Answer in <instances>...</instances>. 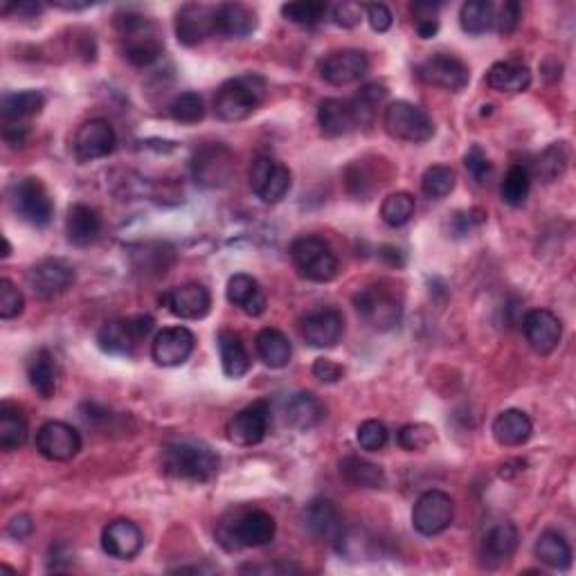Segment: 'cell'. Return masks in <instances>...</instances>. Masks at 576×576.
I'll list each match as a JSON object with an SVG mask.
<instances>
[{"instance_id":"obj_1","label":"cell","mask_w":576,"mask_h":576,"mask_svg":"<svg viewBox=\"0 0 576 576\" xmlns=\"http://www.w3.org/2000/svg\"><path fill=\"white\" fill-rule=\"evenodd\" d=\"M219 464V455L198 441H171L162 448V471L180 482H212L219 473Z\"/></svg>"},{"instance_id":"obj_2","label":"cell","mask_w":576,"mask_h":576,"mask_svg":"<svg viewBox=\"0 0 576 576\" xmlns=\"http://www.w3.org/2000/svg\"><path fill=\"white\" fill-rule=\"evenodd\" d=\"M266 97L264 77L248 72V75L228 79L216 90L214 113L223 122H241L257 111Z\"/></svg>"},{"instance_id":"obj_3","label":"cell","mask_w":576,"mask_h":576,"mask_svg":"<svg viewBox=\"0 0 576 576\" xmlns=\"http://www.w3.org/2000/svg\"><path fill=\"white\" fill-rule=\"evenodd\" d=\"M124 59L135 68H149L165 52V39L158 25L142 14H126L120 18Z\"/></svg>"},{"instance_id":"obj_4","label":"cell","mask_w":576,"mask_h":576,"mask_svg":"<svg viewBox=\"0 0 576 576\" xmlns=\"http://www.w3.org/2000/svg\"><path fill=\"white\" fill-rule=\"evenodd\" d=\"M354 306L365 324L376 331H390L401 322L403 297L396 286L387 282H376L360 288L354 295Z\"/></svg>"},{"instance_id":"obj_5","label":"cell","mask_w":576,"mask_h":576,"mask_svg":"<svg viewBox=\"0 0 576 576\" xmlns=\"http://www.w3.org/2000/svg\"><path fill=\"white\" fill-rule=\"evenodd\" d=\"M277 522L270 513L261 509H252L241 513L234 522H223L216 531L219 543L228 549V552H237L243 547H264L275 538Z\"/></svg>"},{"instance_id":"obj_6","label":"cell","mask_w":576,"mask_h":576,"mask_svg":"<svg viewBox=\"0 0 576 576\" xmlns=\"http://www.w3.org/2000/svg\"><path fill=\"white\" fill-rule=\"evenodd\" d=\"M291 259L300 275L309 279V282L327 284L338 275V257L327 241L313 234L306 237H297L291 243Z\"/></svg>"},{"instance_id":"obj_7","label":"cell","mask_w":576,"mask_h":576,"mask_svg":"<svg viewBox=\"0 0 576 576\" xmlns=\"http://www.w3.org/2000/svg\"><path fill=\"white\" fill-rule=\"evenodd\" d=\"M7 201L18 219L34 225V228H45L52 221L54 203L48 189L39 178H18L7 189Z\"/></svg>"},{"instance_id":"obj_8","label":"cell","mask_w":576,"mask_h":576,"mask_svg":"<svg viewBox=\"0 0 576 576\" xmlns=\"http://www.w3.org/2000/svg\"><path fill=\"white\" fill-rule=\"evenodd\" d=\"M383 126L390 138L401 142L423 144L435 138V122H432V117L421 106L405 102V99H396V102L387 104L383 113Z\"/></svg>"},{"instance_id":"obj_9","label":"cell","mask_w":576,"mask_h":576,"mask_svg":"<svg viewBox=\"0 0 576 576\" xmlns=\"http://www.w3.org/2000/svg\"><path fill=\"white\" fill-rule=\"evenodd\" d=\"M151 315H131V318H120L106 322L97 333V345L104 354L111 356H133L140 342L153 331Z\"/></svg>"},{"instance_id":"obj_10","label":"cell","mask_w":576,"mask_h":576,"mask_svg":"<svg viewBox=\"0 0 576 576\" xmlns=\"http://www.w3.org/2000/svg\"><path fill=\"white\" fill-rule=\"evenodd\" d=\"M189 171L198 187L223 189L234 176V153L221 142L205 144L192 156Z\"/></svg>"},{"instance_id":"obj_11","label":"cell","mask_w":576,"mask_h":576,"mask_svg":"<svg viewBox=\"0 0 576 576\" xmlns=\"http://www.w3.org/2000/svg\"><path fill=\"white\" fill-rule=\"evenodd\" d=\"M293 176L291 169L282 162L270 158V156H259L252 160L250 165V189L255 192L261 203L275 205L279 201H284L286 194L291 192Z\"/></svg>"},{"instance_id":"obj_12","label":"cell","mask_w":576,"mask_h":576,"mask_svg":"<svg viewBox=\"0 0 576 576\" xmlns=\"http://www.w3.org/2000/svg\"><path fill=\"white\" fill-rule=\"evenodd\" d=\"M455 518V502L446 491L430 489L421 493L412 507V527L421 536H439Z\"/></svg>"},{"instance_id":"obj_13","label":"cell","mask_w":576,"mask_h":576,"mask_svg":"<svg viewBox=\"0 0 576 576\" xmlns=\"http://www.w3.org/2000/svg\"><path fill=\"white\" fill-rule=\"evenodd\" d=\"M417 77L428 86H437L450 90V93H459L471 81V70L466 63L455 57V54L437 52L432 57L423 59L417 66Z\"/></svg>"},{"instance_id":"obj_14","label":"cell","mask_w":576,"mask_h":576,"mask_svg":"<svg viewBox=\"0 0 576 576\" xmlns=\"http://www.w3.org/2000/svg\"><path fill=\"white\" fill-rule=\"evenodd\" d=\"M302 338L315 349L336 347L345 333V315L336 306H322L306 313L300 322Z\"/></svg>"},{"instance_id":"obj_15","label":"cell","mask_w":576,"mask_h":576,"mask_svg":"<svg viewBox=\"0 0 576 576\" xmlns=\"http://www.w3.org/2000/svg\"><path fill=\"white\" fill-rule=\"evenodd\" d=\"M36 450L50 462H70L81 450V435L66 421H48L36 432Z\"/></svg>"},{"instance_id":"obj_16","label":"cell","mask_w":576,"mask_h":576,"mask_svg":"<svg viewBox=\"0 0 576 576\" xmlns=\"http://www.w3.org/2000/svg\"><path fill=\"white\" fill-rule=\"evenodd\" d=\"M117 135L111 122L106 120H88L77 129L72 138V153L79 162H93L99 158L111 156L115 151Z\"/></svg>"},{"instance_id":"obj_17","label":"cell","mask_w":576,"mask_h":576,"mask_svg":"<svg viewBox=\"0 0 576 576\" xmlns=\"http://www.w3.org/2000/svg\"><path fill=\"white\" fill-rule=\"evenodd\" d=\"M160 302L180 320H203L212 309L210 288L198 282L169 288V291L160 295Z\"/></svg>"},{"instance_id":"obj_18","label":"cell","mask_w":576,"mask_h":576,"mask_svg":"<svg viewBox=\"0 0 576 576\" xmlns=\"http://www.w3.org/2000/svg\"><path fill=\"white\" fill-rule=\"evenodd\" d=\"M270 428L268 401H255L239 410L228 423V439L237 446H257L266 439Z\"/></svg>"},{"instance_id":"obj_19","label":"cell","mask_w":576,"mask_h":576,"mask_svg":"<svg viewBox=\"0 0 576 576\" xmlns=\"http://www.w3.org/2000/svg\"><path fill=\"white\" fill-rule=\"evenodd\" d=\"M369 72V59L365 52L345 48L333 50L320 61V77L331 86L356 84Z\"/></svg>"},{"instance_id":"obj_20","label":"cell","mask_w":576,"mask_h":576,"mask_svg":"<svg viewBox=\"0 0 576 576\" xmlns=\"http://www.w3.org/2000/svg\"><path fill=\"white\" fill-rule=\"evenodd\" d=\"M174 27L178 41L187 45V48H194V45L216 34V7L187 3L178 9Z\"/></svg>"},{"instance_id":"obj_21","label":"cell","mask_w":576,"mask_h":576,"mask_svg":"<svg viewBox=\"0 0 576 576\" xmlns=\"http://www.w3.org/2000/svg\"><path fill=\"white\" fill-rule=\"evenodd\" d=\"M520 543V534L513 522H493V525L484 531L480 540V561L489 570H498V567L507 565L513 554H516Z\"/></svg>"},{"instance_id":"obj_22","label":"cell","mask_w":576,"mask_h":576,"mask_svg":"<svg viewBox=\"0 0 576 576\" xmlns=\"http://www.w3.org/2000/svg\"><path fill=\"white\" fill-rule=\"evenodd\" d=\"M196 336L187 327H165L151 342V358L160 367H178L194 354Z\"/></svg>"},{"instance_id":"obj_23","label":"cell","mask_w":576,"mask_h":576,"mask_svg":"<svg viewBox=\"0 0 576 576\" xmlns=\"http://www.w3.org/2000/svg\"><path fill=\"white\" fill-rule=\"evenodd\" d=\"M27 282H30L36 295L43 297V300H52V297L66 293L75 284V270L61 259H43L30 268Z\"/></svg>"},{"instance_id":"obj_24","label":"cell","mask_w":576,"mask_h":576,"mask_svg":"<svg viewBox=\"0 0 576 576\" xmlns=\"http://www.w3.org/2000/svg\"><path fill=\"white\" fill-rule=\"evenodd\" d=\"M525 329V338L529 347L540 356H549L552 351L561 345L563 338V322L558 320V315L547 309H534L525 315L522 322Z\"/></svg>"},{"instance_id":"obj_25","label":"cell","mask_w":576,"mask_h":576,"mask_svg":"<svg viewBox=\"0 0 576 576\" xmlns=\"http://www.w3.org/2000/svg\"><path fill=\"white\" fill-rule=\"evenodd\" d=\"M142 547V529L133 520L117 518L108 522L102 531V549L111 558H117V561H131V558L142 552Z\"/></svg>"},{"instance_id":"obj_26","label":"cell","mask_w":576,"mask_h":576,"mask_svg":"<svg viewBox=\"0 0 576 576\" xmlns=\"http://www.w3.org/2000/svg\"><path fill=\"white\" fill-rule=\"evenodd\" d=\"M225 297L232 306H237L250 318H259L264 315L268 300L261 284L248 273H237L228 279V288H225Z\"/></svg>"},{"instance_id":"obj_27","label":"cell","mask_w":576,"mask_h":576,"mask_svg":"<svg viewBox=\"0 0 576 576\" xmlns=\"http://www.w3.org/2000/svg\"><path fill=\"white\" fill-rule=\"evenodd\" d=\"M304 527L313 538L320 540H331L336 543L338 536L342 534V518L336 504H333L329 498H318L313 500L309 507L304 509Z\"/></svg>"},{"instance_id":"obj_28","label":"cell","mask_w":576,"mask_h":576,"mask_svg":"<svg viewBox=\"0 0 576 576\" xmlns=\"http://www.w3.org/2000/svg\"><path fill=\"white\" fill-rule=\"evenodd\" d=\"M318 124L327 138H340L354 129H358L354 108L349 99L327 97L318 106Z\"/></svg>"},{"instance_id":"obj_29","label":"cell","mask_w":576,"mask_h":576,"mask_svg":"<svg viewBox=\"0 0 576 576\" xmlns=\"http://www.w3.org/2000/svg\"><path fill=\"white\" fill-rule=\"evenodd\" d=\"M99 232H102V216L95 207L84 203H75L70 207L66 216V234L72 246H90V243L97 241Z\"/></svg>"},{"instance_id":"obj_30","label":"cell","mask_w":576,"mask_h":576,"mask_svg":"<svg viewBox=\"0 0 576 576\" xmlns=\"http://www.w3.org/2000/svg\"><path fill=\"white\" fill-rule=\"evenodd\" d=\"M27 381L41 399H52L59 385V365L50 349H39L27 358Z\"/></svg>"},{"instance_id":"obj_31","label":"cell","mask_w":576,"mask_h":576,"mask_svg":"<svg viewBox=\"0 0 576 576\" xmlns=\"http://www.w3.org/2000/svg\"><path fill=\"white\" fill-rule=\"evenodd\" d=\"M259 18L250 7L241 3H223L216 7V34L228 39H246L257 30Z\"/></svg>"},{"instance_id":"obj_32","label":"cell","mask_w":576,"mask_h":576,"mask_svg":"<svg viewBox=\"0 0 576 576\" xmlns=\"http://www.w3.org/2000/svg\"><path fill=\"white\" fill-rule=\"evenodd\" d=\"M216 345H219L221 367L225 376L241 378L250 372L252 360L248 354V347L237 331H230V329L219 331V336H216Z\"/></svg>"},{"instance_id":"obj_33","label":"cell","mask_w":576,"mask_h":576,"mask_svg":"<svg viewBox=\"0 0 576 576\" xmlns=\"http://www.w3.org/2000/svg\"><path fill=\"white\" fill-rule=\"evenodd\" d=\"M491 432L500 446H522L525 441H529L531 432H534V423H531L527 412L509 408L495 417Z\"/></svg>"},{"instance_id":"obj_34","label":"cell","mask_w":576,"mask_h":576,"mask_svg":"<svg viewBox=\"0 0 576 576\" xmlns=\"http://www.w3.org/2000/svg\"><path fill=\"white\" fill-rule=\"evenodd\" d=\"M284 419L297 430H311L324 419V405L311 392H295L284 403Z\"/></svg>"},{"instance_id":"obj_35","label":"cell","mask_w":576,"mask_h":576,"mask_svg":"<svg viewBox=\"0 0 576 576\" xmlns=\"http://www.w3.org/2000/svg\"><path fill=\"white\" fill-rule=\"evenodd\" d=\"M484 81L498 93H525L531 86V70L520 61H498L486 72Z\"/></svg>"},{"instance_id":"obj_36","label":"cell","mask_w":576,"mask_h":576,"mask_svg":"<svg viewBox=\"0 0 576 576\" xmlns=\"http://www.w3.org/2000/svg\"><path fill=\"white\" fill-rule=\"evenodd\" d=\"M534 556L549 570L565 572L572 565V547L567 538L556 529H545L534 545Z\"/></svg>"},{"instance_id":"obj_37","label":"cell","mask_w":576,"mask_h":576,"mask_svg":"<svg viewBox=\"0 0 576 576\" xmlns=\"http://www.w3.org/2000/svg\"><path fill=\"white\" fill-rule=\"evenodd\" d=\"M255 349L261 363L270 369H282L291 363L293 347L291 340L286 338L284 331H279L275 327H266L257 333L255 338Z\"/></svg>"},{"instance_id":"obj_38","label":"cell","mask_w":576,"mask_h":576,"mask_svg":"<svg viewBox=\"0 0 576 576\" xmlns=\"http://www.w3.org/2000/svg\"><path fill=\"white\" fill-rule=\"evenodd\" d=\"M27 441V417L21 405L12 401L0 403V450L12 453Z\"/></svg>"},{"instance_id":"obj_39","label":"cell","mask_w":576,"mask_h":576,"mask_svg":"<svg viewBox=\"0 0 576 576\" xmlns=\"http://www.w3.org/2000/svg\"><path fill=\"white\" fill-rule=\"evenodd\" d=\"M340 475L349 484L360 486V489H385L387 486V475L383 468L358 455H347L340 459Z\"/></svg>"},{"instance_id":"obj_40","label":"cell","mask_w":576,"mask_h":576,"mask_svg":"<svg viewBox=\"0 0 576 576\" xmlns=\"http://www.w3.org/2000/svg\"><path fill=\"white\" fill-rule=\"evenodd\" d=\"M45 106V97L39 90H18V93H5L0 99L3 122H25L39 115Z\"/></svg>"},{"instance_id":"obj_41","label":"cell","mask_w":576,"mask_h":576,"mask_svg":"<svg viewBox=\"0 0 576 576\" xmlns=\"http://www.w3.org/2000/svg\"><path fill=\"white\" fill-rule=\"evenodd\" d=\"M459 25L471 36L486 34L495 25V7L489 0H468L459 9Z\"/></svg>"},{"instance_id":"obj_42","label":"cell","mask_w":576,"mask_h":576,"mask_svg":"<svg viewBox=\"0 0 576 576\" xmlns=\"http://www.w3.org/2000/svg\"><path fill=\"white\" fill-rule=\"evenodd\" d=\"M387 88L383 84H365L358 93L349 99L351 108H354L356 124L358 126H369L376 120L378 106L385 102Z\"/></svg>"},{"instance_id":"obj_43","label":"cell","mask_w":576,"mask_h":576,"mask_svg":"<svg viewBox=\"0 0 576 576\" xmlns=\"http://www.w3.org/2000/svg\"><path fill=\"white\" fill-rule=\"evenodd\" d=\"M567 162H570V149H567V142H554V144H549L545 151H540V156L534 162V169H536V174L545 180V183H554V180H558L565 174Z\"/></svg>"},{"instance_id":"obj_44","label":"cell","mask_w":576,"mask_h":576,"mask_svg":"<svg viewBox=\"0 0 576 576\" xmlns=\"http://www.w3.org/2000/svg\"><path fill=\"white\" fill-rule=\"evenodd\" d=\"M531 192V171L525 165H511L502 178L500 196L511 207H520Z\"/></svg>"},{"instance_id":"obj_45","label":"cell","mask_w":576,"mask_h":576,"mask_svg":"<svg viewBox=\"0 0 576 576\" xmlns=\"http://www.w3.org/2000/svg\"><path fill=\"white\" fill-rule=\"evenodd\" d=\"M455 185H457L455 171L446 165H432L423 171L421 176V192L432 198V201H439V198L453 194Z\"/></svg>"},{"instance_id":"obj_46","label":"cell","mask_w":576,"mask_h":576,"mask_svg":"<svg viewBox=\"0 0 576 576\" xmlns=\"http://www.w3.org/2000/svg\"><path fill=\"white\" fill-rule=\"evenodd\" d=\"M414 212H417V203H414V196L408 192H394L385 196L381 205V219L390 228H403L405 223H410Z\"/></svg>"},{"instance_id":"obj_47","label":"cell","mask_w":576,"mask_h":576,"mask_svg":"<svg viewBox=\"0 0 576 576\" xmlns=\"http://www.w3.org/2000/svg\"><path fill=\"white\" fill-rule=\"evenodd\" d=\"M169 115L180 124H198L205 117V102L203 97L194 90L178 93L169 104Z\"/></svg>"},{"instance_id":"obj_48","label":"cell","mask_w":576,"mask_h":576,"mask_svg":"<svg viewBox=\"0 0 576 576\" xmlns=\"http://www.w3.org/2000/svg\"><path fill=\"white\" fill-rule=\"evenodd\" d=\"M329 12V5L322 0H304V3H286L282 5V16L286 21L295 25H318L324 21V16Z\"/></svg>"},{"instance_id":"obj_49","label":"cell","mask_w":576,"mask_h":576,"mask_svg":"<svg viewBox=\"0 0 576 576\" xmlns=\"http://www.w3.org/2000/svg\"><path fill=\"white\" fill-rule=\"evenodd\" d=\"M396 441L403 450H410V453H421V450L430 448L437 441V430L428 426V423H408L399 430Z\"/></svg>"},{"instance_id":"obj_50","label":"cell","mask_w":576,"mask_h":576,"mask_svg":"<svg viewBox=\"0 0 576 576\" xmlns=\"http://www.w3.org/2000/svg\"><path fill=\"white\" fill-rule=\"evenodd\" d=\"M387 439H390V432H387L385 423L378 419H367L358 426L356 430V441L358 446L367 450V453H378L387 446Z\"/></svg>"},{"instance_id":"obj_51","label":"cell","mask_w":576,"mask_h":576,"mask_svg":"<svg viewBox=\"0 0 576 576\" xmlns=\"http://www.w3.org/2000/svg\"><path fill=\"white\" fill-rule=\"evenodd\" d=\"M25 309V297L18 291L14 282L9 279H0V318L12 320L18 318Z\"/></svg>"},{"instance_id":"obj_52","label":"cell","mask_w":576,"mask_h":576,"mask_svg":"<svg viewBox=\"0 0 576 576\" xmlns=\"http://www.w3.org/2000/svg\"><path fill=\"white\" fill-rule=\"evenodd\" d=\"M464 165H466L468 176H471L477 185H486L491 180L493 167H491V162H489V158H486V153L480 144H473V147L466 151Z\"/></svg>"},{"instance_id":"obj_53","label":"cell","mask_w":576,"mask_h":576,"mask_svg":"<svg viewBox=\"0 0 576 576\" xmlns=\"http://www.w3.org/2000/svg\"><path fill=\"white\" fill-rule=\"evenodd\" d=\"M331 21L338 27H345V30H351L356 27L360 21H363V5L356 3H338L331 9Z\"/></svg>"},{"instance_id":"obj_54","label":"cell","mask_w":576,"mask_h":576,"mask_svg":"<svg viewBox=\"0 0 576 576\" xmlns=\"http://www.w3.org/2000/svg\"><path fill=\"white\" fill-rule=\"evenodd\" d=\"M520 18H522V7H520V3H504L502 7H500V12L495 14V30H498L500 34H511L513 30H516L518 27V23H520Z\"/></svg>"},{"instance_id":"obj_55","label":"cell","mask_w":576,"mask_h":576,"mask_svg":"<svg viewBox=\"0 0 576 576\" xmlns=\"http://www.w3.org/2000/svg\"><path fill=\"white\" fill-rule=\"evenodd\" d=\"M363 12L367 14V21L372 25L374 32H387L394 23V16L390 12V7L383 3H372L363 5Z\"/></svg>"},{"instance_id":"obj_56","label":"cell","mask_w":576,"mask_h":576,"mask_svg":"<svg viewBox=\"0 0 576 576\" xmlns=\"http://www.w3.org/2000/svg\"><path fill=\"white\" fill-rule=\"evenodd\" d=\"M313 376L322 383H338L345 376V367L331 358H318L313 363Z\"/></svg>"},{"instance_id":"obj_57","label":"cell","mask_w":576,"mask_h":576,"mask_svg":"<svg viewBox=\"0 0 576 576\" xmlns=\"http://www.w3.org/2000/svg\"><path fill=\"white\" fill-rule=\"evenodd\" d=\"M450 223H453V232L457 234V237H462V234L471 232V230L475 228V225L484 223V212H480V210L455 212L453 219H450Z\"/></svg>"},{"instance_id":"obj_58","label":"cell","mask_w":576,"mask_h":576,"mask_svg":"<svg viewBox=\"0 0 576 576\" xmlns=\"http://www.w3.org/2000/svg\"><path fill=\"white\" fill-rule=\"evenodd\" d=\"M27 138H30V126H27V122H3V140L9 147H25Z\"/></svg>"},{"instance_id":"obj_59","label":"cell","mask_w":576,"mask_h":576,"mask_svg":"<svg viewBox=\"0 0 576 576\" xmlns=\"http://www.w3.org/2000/svg\"><path fill=\"white\" fill-rule=\"evenodd\" d=\"M32 531H34V522L30 516H25V513H21V516H14L12 522L7 525V534L16 540H25L32 534Z\"/></svg>"},{"instance_id":"obj_60","label":"cell","mask_w":576,"mask_h":576,"mask_svg":"<svg viewBox=\"0 0 576 576\" xmlns=\"http://www.w3.org/2000/svg\"><path fill=\"white\" fill-rule=\"evenodd\" d=\"M41 5L39 3H14V5H3V9L0 12L3 14H16L18 18H36L41 14Z\"/></svg>"},{"instance_id":"obj_61","label":"cell","mask_w":576,"mask_h":576,"mask_svg":"<svg viewBox=\"0 0 576 576\" xmlns=\"http://www.w3.org/2000/svg\"><path fill=\"white\" fill-rule=\"evenodd\" d=\"M414 30L421 39H432L439 32V18H423V21H414Z\"/></svg>"},{"instance_id":"obj_62","label":"cell","mask_w":576,"mask_h":576,"mask_svg":"<svg viewBox=\"0 0 576 576\" xmlns=\"http://www.w3.org/2000/svg\"><path fill=\"white\" fill-rule=\"evenodd\" d=\"M437 12H439L437 3H414L412 5L414 21H423V18H437Z\"/></svg>"},{"instance_id":"obj_63","label":"cell","mask_w":576,"mask_h":576,"mask_svg":"<svg viewBox=\"0 0 576 576\" xmlns=\"http://www.w3.org/2000/svg\"><path fill=\"white\" fill-rule=\"evenodd\" d=\"M378 255H381V259L387 261V264H390V266L401 268V266L405 264V255H403V252H401L399 248H394V246H383L381 252H378Z\"/></svg>"},{"instance_id":"obj_64","label":"cell","mask_w":576,"mask_h":576,"mask_svg":"<svg viewBox=\"0 0 576 576\" xmlns=\"http://www.w3.org/2000/svg\"><path fill=\"white\" fill-rule=\"evenodd\" d=\"M52 5L59 9H68V12H79V9H88L93 3H61V0H57V3H52Z\"/></svg>"}]
</instances>
